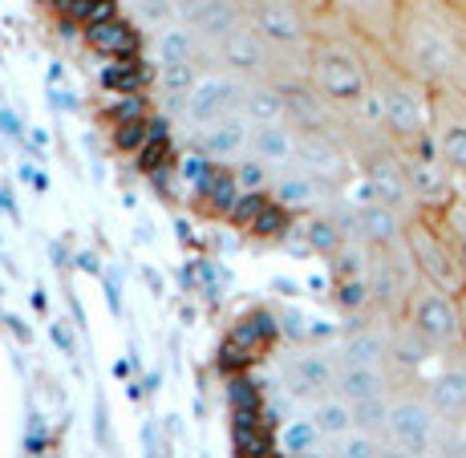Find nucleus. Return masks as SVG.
<instances>
[{
    "mask_svg": "<svg viewBox=\"0 0 466 458\" xmlns=\"http://www.w3.org/2000/svg\"><path fill=\"white\" fill-rule=\"evenodd\" d=\"M426 402L442 422H462L466 418V361L462 365H442V373L426 382Z\"/></svg>",
    "mask_w": 466,
    "mask_h": 458,
    "instance_id": "17",
    "label": "nucleus"
},
{
    "mask_svg": "<svg viewBox=\"0 0 466 458\" xmlns=\"http://www.w3.org/2000/svg\"><path fill=\"white\" fill-rule=\"evenodd\" d=\"M333 16L373 49H390L401 0H329Z\"/></svg>",
    "mask_w": 466,
    "mask_h": 458,
    "instance_id": "11",
    "label": "nucleus"
},
{
    "mask_svg": "<svg viewBox=\"0 0 466 458\" xmlns=\"http://www.w3.org/2000/svg\"><path fill=\"white\" fill-rule=\"evenodd\" d=\"M276 337H280L276 317H268L264 309H252V312H244V317L231 325V333L223 337L219 357H215V361H219L223 373H244V370H252L268 349H272Z\"/></svg>",
    "mask_w": 466,
    "mask_h": 458,
    "instance_id": "9",
    "label": "nucleus"
},
{
    "mask_svg": "<svg viewBox=\"0 0 466 458\" xmlns=\"http://www.w3.org/2000/svg\"><path fill=\"white\" fill-rule=\"evenodd\" d=\"M195 150H203L211 163L239 158L244 150H252V122H248L244 114H236V118H223V122L203 126L199 138H195Z\"/></svg>",
    "mask_w": 466,
    "mask_h": 458,
    "instance_id": "14",
    "label": "nucleus"
},
{
    "mask_svg": "<svg viewBox=\"0 0 466 458\" xmlns=\"http://www.w3.org/2000/svg\"><path fill=\"white\" fill-rule=\"evenodd\" d=\"M215 49H219L223 66H228L231 74L252 77V82H276V61L284 57V53L276 49L252 21H244L236 33H228Z\"/></svg>",
    "mask_w": 466,
    "mask_h": 458,
    "instance_id": "10",
    "label": "nucleus"
},
{
    "mask_svg": "<svg viewBox=\"0 0 466 458\" xmlns=\"http://www.w3.org/2000/svg\"><path fill=\"white\" fill-rule=\"evenodd\" d=\"M385 53L418 82L466 94V8L454 0H401Z\"/></svg>",
    "mask_w": 466,
    "mask_h": 458,
    "instance_id": "1",
    "label": "nucleus"
},
{
    "mask_svg": "<svg viewBox=\"0 0 466 458\" xmlns=\"http://www.w3.org/2000/svg\"><path fill=\"white\" fill-rule=\"evenodd\" d=\"M438 426H442V418L434 414V406H430L426 398H414V393H401V398L390 402V422H385V438L390 443H398L401 451L410 454H430L438 451Z\"/></svg>",
    "mask_w": 466,
    "mask_h": 458,
    "instance_id": "8",
    "label": "nucleus"
},
{
    "mask_svg": "<svg viewBox=\"0 0 466 458\" xmlns=\"http://www.w3.org/2000/svg\"><path fill=\"white\" fill-rule=\"evenodd\" d=\"M365 178H370L373 195H378V203H385V208L401 211V215H414L418 203H414V191H410V178H406V163H401L398 147H381L373 150V155H365Z\"/></svg>",
    "mask_w": 466,
    "mask_h": 458,
    "instance_id": "12",
    "label": "nucleus"
},
{
    "mask_svg": "<svg viewBox=\"0 0 466 458\" xmlns=\"http://www.w3.org/2000/svg\"><path fill=\"white\" fill-rule=\"evenodd\" d=\"M378 458H414V454H410V451H401L398 443H390V438H385V443H381V451H378Z\"/></svg>",
    "mask_w": 466,
    "mask_h": 458,
    "instance_id": "42",
    "label": "nucleus"
},
{
    "mask_svg": "<svg viewBox=\"0 0 466 458\" xmlns=\"http://www.w3.org/2000/svg\"><path fill=\"white\" fill-rule=\"evenodd\" d=\"M239 195L244 191H239V183H236V170H223V167H215L203 187H195V199H199V208L208 211L211 219H228Z\"/></svg>",
    "mask_w": 466,
    "mask_h": 458,
    "instance_id": "23",
    "label": "nucleus"
},
{
    "mask_svg": "<svg viewBox=\"0 0 466 458\" xmlns=\"http://www.w3.org/2000/svg\"><path fill=\"white\" fill-rule=\"evenodd\" d=\"M158 74H150L147 61H114V66L102 69V86L110 89V94H142L150 82H155Z\"/></svg>",
    "mask_w": 466,
    "mask_h": 458,
    "instance_id": "28",
    "label": "nucleus"
},
{
    "mask_svg": "<svg viewBox=\"0 0 466 458\" xmlns=\"http://www.w3.org/2000/svg\"><path fill=\"white\" fill-rule=\"evenodd\" d=\"M142 118H150V102L142 94H114L110 106H106V122H110V130L114 126H127V122H142Z\"/></svg>",
    "mask_w": 466,
    "mask_h": 458,
    "instance_id": "33",
    "label": "nucleus"
},
{
    "mask_svg": "<svg viewBox=\"0 0 466 458\" xmlns=\"http://www.w3.org/2000/svg\"><path fill=\"white\" fill-rule=\"evenodd\" d=\"M244 13L284 57L309 61L312 37H317V21L309 16V8H304L300 0H244Z\"/></svg>",
    "mask_w": 466,
    "mask_h": 458,
    "instance_id": "6",
    "label": "nucleus"
},
{
    "mask_svg": "<svg viewBox=\"0 0 466 458\" xmlns=\"http://www.w3.org/2000/svg\"><path fill=\"white\" fill-rule=\"evenodd\" d=\"M401 325H406L410 333L422 337L430 349H466L454 296L434 289V284L422 280V276H418V284L410 289L406 304H401Z\"/></svg>",
    "mask_w": 466,
    "mask_h": 458,
    "instance_id": "4",
    "label": "nucleus"
},
{
    "mask_svg": "<svg viewBox=\"0 0 466 458\" xmlns=\"http://www.w3.org/2000/svg\"><path fill=\"white\" fill-rule=\"evenodd\" d=\"M86 41H89V49L110 61H138L142 57V33L134 29L127 16H114V21L86 29Z\"/></svg>",
    "mask_w": 466,
    "mask_h": 458,
    "instance_id": "18",
    "label": "nucleus"
},
{
    "mask_svg": "<svg viewBox=\"0 0 466 458\" xmlns=\"http://www.w3.org/2000/svg\"><path fill=\"white\" fill-rule=\"evenodd\" d=\"M454 304H459V325H462V345H466V289L454 296Z\"/></svg>",
    "mask_w": 466,
    "mask_h": 458,
    "instance_id": "43",
    "label": "nucleus"
},
{
    "mask_svg": "<svg viewBox=\"0 0 466 458\" xmlns=\"http://www.w3.org/2000/svg\"><path fill=\"white\" fill-rule=\"evenodd\" d=\"M264 458H289V454H276V451H272V454H264Z\"/></svg>",
    "mask_w": 466,
    "mask_h": 458,
    "instance_id": "45",
    "label": "nucleus"
},
{
    "mask_svg": "<svg viewBox=\"0 0 466 458\" xmlns=\"http://www.w3.org/2000/svg\"><path fill=\"white\" fill-rule=\"evenodd\" d=\"M462 353H466V349H462Z\"/></svg>",
    "mask_w": 466,
    "mask_h": 458,
    "instance_id": "48",
    "label": "nucleus"
},
{
    "mask_svg": "<svg viewBox=\"0 0 466 458\" xmlns=\"http://www.w3.org/2000/svg\"><path fill=\"white\" fill-rule=\"evenodd\" d=\"M317 195H320V183L309 175V170H284V175L272 183V199L284 203L289 211L312 208V203H317Z\"/></svg>",
    "mask_w": 466,
    "mask_h": 458,
    "instance_id": "24",
    "label": "nucleus"
},
{
    "mask_svg": "<svg viewBox=\"0 0 466 458\" xmlns=\"http://www.w3.org/2000/svg\"><path fill=\"white\" fill-rule=\"evenodd\" d=\"M320 438H325V434L317 430V422H312V418H297V422H289V426H284L280 446H284V454H317Z\"/></svg>",
    "mask_w": 466,
    "mask_h": 458,
    "instance_id": "30",
    "label": "nucleus"
},
{
    "mask_svg": "<svg viewBox=\"0 0 466 458\" xmlns=\"http://www.w3.org/2000/svg\"><path fill=\"white\" fill-rule=\"evenodd\" d=\"M248 86L252 82H244L239 74H203L191 94L183 97V118H191L199 130L211 122L236 118V114H244Z\"/></svg>",
    "mask_w": 466,
    "mask_h": 458,
    "instance_id": "7",
    "label": "nucleus"
},
{
    "mask_svg": "<svg viewBox=\"0 0 466 458\" xmlns=\"http://www.w3.org/2000/svg\"><path fill=\"white\" fill-rule=\"evenodd\" d=\"M155 57H158V66H199V57H203V37H199V33H195L187 21L167 25V29L158 33Z\"/></svg>",
    "mask_w": 466,
    "mask_h": 458,
    "instance_id": "20",
    "label": "nucleus"
},
{
    "mask_svg": "<svg viewBox=\"0 0 466 458\" xmlns=\"http://www.w3.org/2000/svg\"><path fill=\"white\" fill-rule=\"evenodd\" d=\"M199 66H158V89H163V94H170V97H178V102H183L187 94H191L195 89V82H199Z\"/></svg>",
    "mask_w": 466,
    "mask_h": 458,
    "instance_id": "34",
    "label": "nucleus"
},
{
    "mask_svg": "<svg viewBox=\"0 0 466 458\" xmlns=\"http://www.w3.org/2000/svg\"><path fill=\"white\" fill-rule=\"evenodd\" d=\"M155 134V118H142V122H127V126H114V150H142Z\"/></svg>",
    "mask_w": 466,
    "mask_h": 458,
    "instance_id": "39",
    "label": "nucleus"
},
{
    "mask_svg": "<svg viewBox=\"0 0 466 458\" xmlns=\"http://www.w3.org/2000/svg\"><path fill=\"white\" fill-rule=\"evenodd\" d=\"M309 86L337 110L357 114L373 94V45L349 33L337 21V33L320 25L309 49Z\"/></svg>",
    "mask_w": 466,
    "mask_h": 458,
    "instance_id": "2",
    "label": "nucleus"
},
{
    "mask_svg": "<svg viewBox=\"0 0 466 458\" xmlns=\"http://www.w3.org/2000/svg\"><path fill=\"white\" fill-rule=\"evenodd\" d=\"M268 208V195L264 191H244L236 199V208H231L228 215V223L231 228H239V231H252V223H256V215Z\"/></svg>",
    "mask_w": 466,
    "mask_h": 458,
    "instance_id": "38",
    "label": "nucleus"
},
{
    "mask_svg": "<svg viewBox=\"0 0 466 458\" xmlns=\"http://www.w3.org/2000/svg\"><path fill=\"white\" fill-rule=\"evenodd\" d=\"M304 236H309V248L320 251V256H337V251L345 248V228L333 219H325V215H317V219L304 228Z\"/></svg>",
    "mask_w": 466,
    "mask_h": 458,
    "instance_id": "32",
    "label": "nucleus"
},
{
    "mask_svg": "<svg viewBox=\"0 0 466 458\" xmlns=\"http://www.w3.org/2000/svg\"><path fill=\"white\" fill-rule=\"evenodd\" d=\"M170 167V134H167V122L155 118V134L150 142L138 150V170L142 175H158V170Z\"/></svg>",
    "mask_w": 466,
    "mask_h": 458,
    "instance_id": "29",
    "label": "nucleus"
},
{
    "mask_svg": "<svg viewBox=\"0 0 466 458\" xmlns=\"http://www.w3.org/2000/svg\"><path fill=\"white\" fill-rule=\"evenodd\" d=\"M430 147L466 191V94L454 86H430Z\"/></svg>",
    "mask_w": 466,
    "mask_h": 458,
    "instance_id": "5",
    "label": "nucleus"
},
{
    "mask_svg": "<svg viewBox=\"0 0 466 458\" xmlns=\"http://www.w3.org/2000/svg\"><path fill=\"white\" fill-rule=\"evenodd\" d=\"M381 438L370 434V430H349L345 438H337L333 458H378Z\"/></svg>",
    "mask_w": 466,
    "mask_h": 458,
    "instance_id": "35",
    "label": "nucleus"
},
{
    "mask_svg": "<svg viewBox=\"0 0 466 458\" xmlns=\"http://www.w3.org/2000/svg\"><path fill=\"white\" fill-rule=\"evenodd\" d=\"M268 170H272V167H268L264 158H256L252 150H248V155L236 163V183H239V191H264V187L272 183V178H268Z\"/></svg>",
    "mask_w": 466,
    "mask_h": 458,
    "instance_id": "37",
    "label": "nucleus"
},
{
    "mask_svg": "<svg viewBox=\"0 0 466 458\" xmlns=\"http://www.w3.org/2000/svg\"><path fill=\"white\" fill-rule=\"evenodd\" d=\"M353 223H357V236H361L370 248H398L401 231H406L401 211L385 208V203H365V208H357Z\"/></svg>",
    "mask_w": 466,
    "mask_h": 458,
    "instance_id": "19",
    "label": "nucleus"
},
{
    "mask_svg": "<svg viewBox=\"0 0 466 458\" xmlns=\"http://www.w3.org/2000/svg\"><path fill=\"white\" fill-rule=\"evenodd\" d=\"M312 422L325 438H345L349 430H357V418H353V402L340 398V393H325L312 410Z\"/></svg>",
    "mask_w": 466,
    "mask_h": 458,
    "instance_id": "25",
    "label": "nucleus"
},
{
    "mask_svg": "<svg viewBox=\"0 0 466 458\" xmlns=\"http://www.w3.org/2000/svg\"><path fill=\"white\" fill-rule=\"evenodd\" d=\"M252 155L268 167H292L300 155V130L292 122H264L252 126Z\"/></svg>",
    "mask_w": 466,
    "mask_h": 458,
    "instance_id": "16",
    "label": "nucleus"
},
{
    "mask_svg": "<svg viewBox=\"0 0 466 458\" xmlns=\"http://www.w3.org/2000/svg\"><path fill=\"white\" fill-rule=\"evenodd\" d=\"M300 5L309 8V16L317 21V29H320L325 21H333V5H329V0H300Z\"/></svg>",
    "mask_w": 466,
    "mask_h": 458,
    "instance_id": "41",
    "label": "nucleus"
},
{
    "mask_svg": "<svg viewBox=\"0 0 466 458\" xmlns=\"http://www.w3.org/2000/svg\"><path fill=\"white\" fill-rule=\"evenodd\" d=\"M401 244H406V256L414 260L418 276L430 280L434 289H442V292H451V296H459L466 289V272H462L459 256H454L451 239L442 236V228L434 223V215H430V211L406 215Z\"/></svg>",
    "mask_w": 466,
    "mask_h": 458,
    "instance_id": "3",
    "label": "nucleus"
},
{
    "mask_svg": "<svg viewBox=\"0 0 466 458\" xmlns=\"http://www.w3.org/2000/svg\"><path fill=\"white\" fill-rule=\"evenodd\" d=\"M418 458H446V454H438V451H430V454H418Z\"/></svg>",
    "mask_w": 466,
    "mask_h": 458,
    "instance_id": "44",
    "label": "nucleus"
},
{
    "mask_svg": "<svg viewBox=\"0 0 466 458\" xmlns=\"http://www.w3.org/2000/svg\"><path fill=\"white\" fill-rule=\"evenodd\" d=\"M434 215V223L442 228V236L451 239V248H454V256H459V264H462V272H466V195L459 191L446 208H422Z\"/></svg>",
    "mask_w": 466,
    "mask_h": 458,
    "instance_id": "27",
    "label": "nucleus"
},
{
    "mask_svg": "<svg viewBox=\"0 0 466 458\" xmlns=\"http://www.w3.org/2000/svg\"><path fill=\"white\" fill-rule=\"evenodd\" d=\"M337 393H340V398H349V402L385 398V393H390V377H385V365H340Z\"/></svg>",
    "mask_w": 466,
    "mask_h": 458,
    "instance_id": "21",
    "label": "nucleus"
},
{
    "mask_svg": "<svg viewBox=\"0 0 466 458\" xmlns=\"http://www.w3.org/2000/svg\"><path fill=\"white\" fill-rule=\"evenodd\" d=\"M385 353H390V341L373 329H353L340 345V365H385Z\"/></svg>",
    "mask_w": 466,
    "mask_h": 458,
    "instance_id": "26",
    "label": "nucleus"
},
{
    "mask_svg": "<svg viewBox=\"0 0 466 458\" xmlns=\"http://www.w3.org/2000/svg\"><path fill=\"white\" fill-rule=\"evenodd\" d=\"M353 418H357V430H370V434H385V422H390V398L353 402Z\"/></svg>",
    "mask_w": 466,
    "mask_h": 458,
    "instance_id": "36",
    "label": "nucleus"
},
{
    "mask_svg": "<svg viewBox=\"0 0 466 458\" xmlns=\"http://www.w3.org/2000/svg\"><path fill=\"white\" fill-rule=\"evenodd\" d=\"M454 5H462V8H466V0H454Z\"/></svg>",
    "mask_w": 466,
    "mask_h": 458,
    "instance_id": "46",
    "label": "nucleus"
},
{
    "mask_svg": "<svg viewBox=\"0 0 466 458\" xmlns=\"http://www.w3.org/2000/svg\"><path fill=\"white\" fill-rule=\"evenodd\" d=\"M244 118L252 126L264 122H289V97L280 82H252L244 97Z\"/></svg>",
    "mask_w": 466,
    "mask_h": 458,
    "instance_id": "22",
    "label": "nucleus"
},
{
    "mask_svg": "<svg viewBox=\"0 0 466 458\" xmlns=\"http://www.w3.org/2000/svg\"><path fill=\"white\" fill-rule=\"evenodd\" d=\"M292 231V211L284 208V203H276V199H268V208L256 215V223H252V236L256 239H284Z\"/></svg>",
    "mask_w": 466,
    "mask_h": 458,
    "instance_id": "31",
    "label": "nucleus"
},
{
    "mask_svg": "<svg viewBox=\"0 0 466 458\" xmlns=\"http://www.w3.org/2000/svg\"><path fill=\"white\" fill-rule=\"evenodd\" d=\"M297 163H300V170H309L320 187H337L340 178L349 175V163H345V155H340V147L329 138V134H320V130H312V134L300 130Z\"/></svg>",
    "mask_w": 466,
    "mask_h": 458,
    "instance_id": "13",
    "label": "nucleus"
},
{
    "mask_svg": "<svg viewBox=\"0 0 466 458\" xmlns=\"http://www.w3.org/2000/svg\"><path fill=\"white\" fill-rule=\"evenodd\" d=\"M462 426H466V418H462Z\"/></svg>",
    "mask_w": 466,
    "mask_h": 458,
    "instance_id": "47",
    "label": "nucleus"
},
{
    "mask_svg": "<svg viewBox=\"0 0 466 458\" xmlns=\"http://www.w3.org/2000/svg\"><path fill=\"white\" fill-rule=\"evenodd\" d=\"M289 377L304 398H325V393H337L340 361L333 353H325V349H312V353H300L297 361L289 365Z\"/></svg>",
    "mask_w": 466,
    "mask_h": 458,
    "instance_id": "15",
    "label": "nucleus"
},
{
    "mask_svg": "<svg viewBox=\"0 0 466 458\" xmlns=\"http://www.w3.org/2000/svg\"><path fill=\"white\" fill-rule=\"evenodd\" d=\"M228 402H231V410H259V390L248 377H231Z\"/></svg>",
    "mask_w": 466,
    "mask_h": 458,
    "instance_id": "40",
    "label": "nucleus"
}]
</instances>
